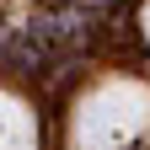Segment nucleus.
<instances>
[{"mask_svg": "<svg viewBox=\"0 0 150 150\" xmlns=\"http://www.w3.org/2000/svg\"><path fill=\"white\" fill-rule=\"evenodd\" d=\"M150 139V86L102 81L75 102L70 150H145Z\"/></svg>", "mask_w": 150, "mask_h": 150, "instance_id": "nucleus-1", "label": "nucleus"}, {"mask_svg": "<svg viewBox=\"0 0 150 150\" xmlns=\"http://www.w3.org/2000/svg\"><path fill=\"white\" fill-rule=\"evenodd\" d=\"M145 38H150V6H145Z\"/></svg>", "mask_w": 150, "mask_h": 150, "instance_id": "nucleus-3", "label": "nucleus"}, {"mask_svg": "<svg viewBox=\"0 0 150 150\" xmlns=\"http://www.w3.org/2000/svg\"><path fill=\"white\" fill-rule=\"evenodd\" d=\"M0 150H38V123L11 91H0Z\"/></svg>", "mask_w": 150, "mask_h": 150, "instance_id": "nucleus-2", "label": "nucleus"}]
</instances>
